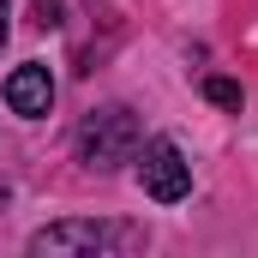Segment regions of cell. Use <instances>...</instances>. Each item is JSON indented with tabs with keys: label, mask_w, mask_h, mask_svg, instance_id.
I'll list each match as a JSON object with an SVG mask.
<instances>
[{
	"label": "cell",
	"mask_w": 258,
	"mask_h": 258,
	"mask_svg": "<svg viewBox=\"0 0 258 258\" xmlns=\"http://www.w3.org/2000/svg\"><path fill=\"white\" fill-rule=\"evenodd\" d=\"M138 246H144V228H126V222H54V228H36V234H30V252H36V258L138 252Z\"/></svg>",
	"instance_id": "obj_1"
},
{
	"label": "cell",
	"mask_w": 258,
	"mask_h": 258,
	"mask_svg": "<svg viewBox=\"0 0 258 258\" xmlns=\"http://www.w3.org/2000/svg\"><path fill=\"white\" fill-rule=\"evenodd\" d=\"M138 144H144V132H138V114L132 108H96V114H84V126H78V156L90 162V168H120L138 156Z\"/></svg>",
	"instance_id": "obj_2"
},
{
	"label": "cell",
	"mask_w": 258,
	"mask_h": 258,
	"mask_svg": "<svg viewBox=\"0 0 258 258\" xmlns=\"http://www.w3.org/2000/svg\"><path fill=\"white\" fill-rule=\"evenodd\" d=\"M138 180H144V192L156 198V204H180V198L192 192V162L180 156L174 138H150L144 144V162H138Z\"/></svg>",
	"instance_id": "obj_3"
},
{
	"label": "cell",
	"mask_w": 258,
	"mask_h": 258,
	"mask_svg": "<svg viewBox=\"0 0 258 258\" xmlns=\"http://www.w3.org/2000/svg\"><path fill=\"white\" fill-rule=\"evenodd\" d=\"M6 102H12V114H48V102H54V78H48V66H18L12 78H6Z\"/></svg>",
	"instance_id": "obj_4"
},
{
	"label": "cell",
	"mask_w": 258,
	"mask_h": 258,
	"mask_svg": "<svg viewBox=\"0 0 258 258\" xmlns=\"http://www.w3.org/2000/svg\"><path fill=\"white\" fill-rule=\"evenodd\" d=\"M204 96H210L216 108H240V84H234V78H204Z\"/></svg>",
	"instance_id": "obj_5"
},
{
	"label": "cell",
	"mask_w": 258,
	"mask_h": 258,
	"mask_svg": "<svg viewBox=\"0 0 258 258\" xmlns=\"http://www.w3.org/2000/svg\"><path fill=\"white\" fill-rule=\"evenodd\" d=\"M54 12H60V0H36V24H42V30H48V24H60Z\"/></svg>",
	"instance_id": "obj_6"
},
{
	"label": "cell",
	"mask_w": 258,
	"mask_h": 258,
	"mask_svg": "<svg viewBox=\"0 0 258 258\" xmlns=\"http://www.w3.org/2000/svg\"><path fill=\"white\" fill-rule=\"evenodd\" d=\"M0 48H6V0H0Z\"/></svg>",
	"instance_id": "obj_7"
},
{
	"label": "cell",
	"mask_w": 258,
	"mask_h": 258,
	"mask_svg": "<svg viewBox=\"0 0 258 258\" xmlns=\"http://www.w3.org/2000/svg\"><path fill=\"white\" fill-rule=\"evenodd\" d=\"M6 198H12V192H6V180H0V210H6Z\"/></svg>",
	"instance_id": "obj_8"
}]
</instances>
